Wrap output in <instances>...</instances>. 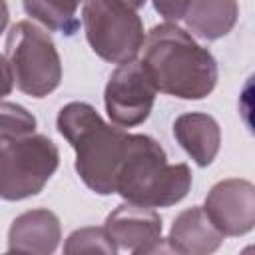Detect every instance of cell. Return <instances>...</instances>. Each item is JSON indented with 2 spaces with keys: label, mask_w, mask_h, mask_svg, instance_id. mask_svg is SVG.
<instances>
[{
  "label": "cell",
  "mask_w": 255,
  "mask_h": 255,
  "mask_svg": "<svg viewBox=\"0 0 255 255\" xmlns=\"http://www.w3.org/2000/svg\"><path fill=\"white\" fill-rule=\"evenodd\" d=\"M143 66L157 92L181 100L207 98L219 78L217 60L177 24L163 22L149 30L143 46Z\"/></svg>",
  "instance_id": "cell-1"
},
{
  "label": "cell",
  "mask_w": 255,
  "mask_h": 255,
  "mask_svg": "<svg viewBox=\"0 0 255 255\" xmlns=\"http://www.w3.org/2000/svg\"><path fill=\"white\" fill-rule=\"evenodd\" d=\"M56 128L76 151L80 179L98 195L116 193V177L128 143L124 128L104 122L88 102L66 104L58 112Z\"/></svg>",
  "instance_id": "cell-2"
},
{
  "label": "cell",
  "mask_w": 255,
  "mask_h": 255,
  "mask_svg": "<svg viewBox=\"0 0 255 255\" xmlns=\"http://www.w3.org/2000/svg\"><path fill=\"white\" fill-rule=\"evenodd\" d=\"M191 187L187 163H167L165 149L145 133H128L126 153L116 177V193L143 207L179 203Z\"/></svg>",
  "instance_id": "cell-3"
},
{
  "label": "cell",
  "mask_w": 255,
  "mask_h": 255,
  "mask_svg": "<svg viewBox=\"0 0 255 255\" xmlns=\"http://www.w3.org/2000/svg\"><path fill=\"white\" fill-rule=\"evenodd\" d=\"M6 58L14 84L26 96L44 98L62 82V60L52 36L30 20H20L10 28Z\"/></svg>",
  "instance_id": "cell-4"
},
{
  "label": "cell",
  "mask_w": 255,
  "mask_h": 255,
  "mask_svg": "<svg viewBox=\"0 0 255 255\" xmlns=\"http://www.w3.org/2000/svg\"><path fill=\"white\" fill-rule=\"evenodd\" d=\"M58 163L60 151L48 135L0 137V197L20 201L38 195Z\"/></svg>",
  "instance_id": "cell-5"
},
{
  "label": "cell",
  "mask_w": 255,
  "mask_h": 255,
  "mask_svg": "<svg viewBox=\"0 0 255 255\" xmlns=\"http://www.w3.org/2000/svg\"><path fill=\"white\" fill-rule=\"evenodd\" d=\"M82 22L88 44L106 62L126 64L143 48V22L120 0H86Z\"/></svg>",
  "instance_id": "cell-6"
},
{
  "label": "cell",
  "mask_w": 255,
  "mask_h": 255,
  "mask_svg": "<svg viewBox=\"0 0 255 255\" xmlns=\"http://www.w3.org/2000/svg\"><path fill=\"white\" fill-rule=\"evenodd\" d=\"M155 94L157 90L141 60L120 64L104 90L108 118L120 128H135L149 118Z\"/></svg>",
  "instance_id": "cell-7"
},
{
  "label": "cell",
  "mask_w": 255,
  "mask_h": 255,
  "mask_svg": "<svg viewBox=\"0 0 255 255\" xmlns=\"http://www.w3.org/2000/svg\"><path fill=\"white\" fill-rule=\"evenodd\" d=\"M203 209L223 235H245L255 227V185L239 177L223 179L209 189Z\"/></svg>",
  "instance_id": "cell-8"
},
{
  "label": "cell",
  "mask_w": 255,
  "mask_h": 255,
  "mask_svg": "<svg viewBox=\"0 0 255 255\" xmlns=\"http://www.w3.org/2000/svg\"><path fill=\"white\" fill-rule=\"evenodd\" d=\"M106 231L118 245L133 255L163 251L161 237V215L153 207H143L137 203H122L106 217Z\"/></svg>",
  "instance_id": "cell-9"
},
{
  "label": "cell",
  "mask_w": 255,
  "mask_h": 255,
  "mask_svg": "<svg viewBox=\"0 0 255 255\" xmlns=\"http://www.w3.org/2000/svg\"><path fill=\"white\" fill-rule=\"evenodd\" d=\"M62 239L60 219L50 209H30L20 213L8 229V251L50 255Z\"/></svg>",
  "instance_id": "cell-10"
},
{
  "label": "cell",
  "mask_w": 255,
  "mask_h": 255,
  "mask_svg": "<svg viewBox=\"0 0 255 255\" xmlns=\"http://www.w3.org/2000/svg\"><path fill=\"white\" fill-rule=\"evenodd\" d=\"M223 233L211 223L205 209L195 205L181 211L169 229L167 249L181 255H207L221 247Z\"/></svg>",
  "instance_id": "cell-11"
},
{
  "label": "cell",
  "mask_w": 255,
  "mask_h": 255,
  "mask_svg": "<svg viewBox=\"0 0 255 255\" xmlns=\"http://www.w3.org/2000/svg\"><path fill=\"white\" fill-rule=\"evenodd\" d=\"M173 135L199 167H207L215 159L221 145V129L217 120L201 112L177 116L173 122Z\"/></svg>",
  "instance_id": "cell-12"
},
{
  "label": "cell",
  "mask_w": 255,
  "mask_h": 255,
  "mask_svg": "<svg viewBox=\"0 0 255 255\" xmlns=\"http://www.w3.org/2000/svg\"><path fill=\"white\" fill-rule=\"evenodd\" d=\"M237 0H191L183 18L185 26L203 40H219L237 24Z\"/></svg>",
  "instance_id": "cell-13"
},
{
  "label": "cell",
  "mask_w": 255,
  "mask_h": 255,
  "mask_svg": "<svg viewBox=\"0 0 255 255\" xmlns=\"http://www.w3.org/2000/svg\"><path fill=\"white\" fill-rule=\"evenodd\" d=\"M86 0H22L28 16L44 24L48 30L74 36L80 28L76 12Z\"/></svg>",
  "instance_id": "cell-14"
},
{
  "label": "cell",
  "mask_w": 255,
  "mask_h": 255,
  "mask_svg": "<svg viewBox=\"0 0 255 255\" xmlns=\"http://www.w3.org/2000/svg\"><path fill=\"white\" fill-rule=\"evenodd\" d=\"M64 253H104V255H116L118 245L108 235L106 227H80L72 231L64 243Z\"/></svg>",
  "instance_id": "cell-15"
},
{
  "label": "cell",
  "mask_w": 255,
  "mask_h": 255,
  "mask_svg": "<svg viewBox=\"0 0 255 255\" xmlns=\"http://www.w3.org/2000/svg\"><path fill=\"white\" fill-rule=\"evenodd\" d=\"M36 118L24 106L0 100V137H22L34 133Z\"/></svg>",
  "instance_id": "cell-16"
},
{
  "label": "cell",
  "mask_w": 255,
  "mask_h": 255,
  "mask_svg": "<svg viewBox=\"0 0 255 255\" xmlns=\"http://www.w3.org/2000/svg\"><path fill=\"white\" fill-rule=\"evenodd\" d=\"M191 0H153V8L159 12V16H163L165 20L177 22L183 18L187 6Z\"/></svg>",
  "instance_id": "cell-17"
},
{
  "label": "cell",
  "mask_w": 255,
  "mask_h": 255,
  "mask_svg": "<svg viewBox=\"0 0 255 255\" xmlns=\"http://www.w3.org/2000/svg\"><path fill=\"white\" fill-rule=\"evenodd\" d=\"M14 88V74H12V68H10V62L6 56L0 54V100L4 96H8Z\"/></svg>",
  "instance_id": "cell-18"
},
{
  "label": "cell",
  "mask_w": 255,
  "mask_h": 255,
  "mask_svg": "<svg viewBox=\"0 0 255 255\" xmlns=\"http://www.w3.org/2000/svg\"><path fill=\"white\" fill-rule=\"evenodd\" d=\"M8 18H10L8 4H6V0H0V34L6 30V26H8Z\"/></svg>",
  "instance_id": "cell-19"
},
{
  "label": "cell",
  "mask_w": 255,
  "mask_h": 255,
  "mask_svg": "<svg viewBox=\"0 0 255 255\" xmlns=\"http://www.w3.org/2000/svg\"><path fill=\"white\" fill-rule=\"evenodd\" d=\"M120 2H124L126 6H129V8H133V10H137V8H143L147 0H120Z\"/></svg>",
  "instance_id": "cell-20"
}]
</instances>
